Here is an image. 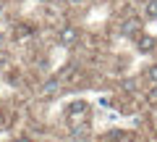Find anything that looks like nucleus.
Wrapping results in <instances>:
<instances>
[{
	"instance_id": "nucleus-1",
	"label": "nucleus",
	"mask_w": 157,
	"mask_h": 142,
	"mask_svg": "<svg viewBox=\"0 0 157 142\" xmlns=\"http://www.w3.org/2000/svg\"><path fill=\"white\" fill-rule=\"evenodd\" d=\"M86 113H89V105L86 103H73L71 108H68V121L71 124H78V121H84Z\"/></svg>"
},
{
	"instance_id": "nucleus-2",
	"label": "nucleus",
	"mask_w": 157,
	"mask_h": 142,
	"mask_svg": "<svg viewBox=\"0 0 157 142\" xmlns=\"http://www.w3.org/2000/svg\"><path fill=\"white\" fill-rule=\"evenodd\" d=\"M76 40H78L76 26H63V29H60V45H73Z\"/></svg>"
},
{
	"instance_id": "nucleus-3",
	"label": "nucleus",
	"mask_w": 157,
	"mask_h": 142,
	"mask_svg": "<svg viewBox=\"0 0 157 142\" xmlns=\"http://www.w3.org/2000/svg\"><path fill=\"white\" fill-rule=\"evenodd\" d=\"M58 90H60V79H47L45 84H42V97H52V95H58Z\"/></svg>"
},
{
	"instance_id": "nucleus-4",
	"label": "nucleus",
	"mask_w": 157,
	"mask_h": 142,
	"mask_svg": "<svg viewBox=\"0 0 157 142\" xmlns=\"http://www.w3.org/2000/svg\"><path fill=\"white\" fill-rule=\"evenodd\" d=\"M144 13H147V18H157V0H147Z\"/></svg>"
},
{
	"instance_id": "nucleus-5",
	"label": "nucleus",
	"mask_w": 157,
	"mask_h": 142,
	"mask_svg": "<svg viewBox=\"0 0 157 142\" xmlns=\"http://www.w3.org/2000/svg\"><path fill=\"white\" fill-rule=\"evenodd\" d=\"M136 32H139V21H136V18H131V21L123 24V34H128V37H131V34H136Z\"/></svg>"
},
{
	"instance_id": "nucleus-6",
	"label": "nucleus",
	"mask_w": 157,
	"mask_h": 142,
	"mask_svg": "<svg viewBox=\"0 0 157 142\" xmlns=\"http://www.w3.org/2000/svg\"><path fill=\"white\" fill-rule=\"evenodd\" d=\"M76 76H78V71H76V66H68L66 71H63V74L58 76V79H60V82H68V79H76Z\"/></svg>"
},
{
	"instance_id": "nucleus-7",
	"label": "nucleus",
	"mask_w": 157,
	"mask_h": 142,
	"mask_svg": "<svg viewBox=\"0 0 157 142\" xmlns=\"http://www.w3.org/2000/svg\"><path fill=\"white\" fill-rule=\"evenodd\" d=\"M152 47H155V40H152V37H139V50H152Z\"/></svg>"
},
{
	"instance_id": "nucleus-8",
	"label": "nucleus",
	"mask_w": 157,
	"mask_h": 142,
	"mask_svg": "<svg viewBox=\"0 0 157 142\" xmlns=\"http://www.w3.org/2000/svg\"><path fill=\"white\" fill-rule=\"evenodd\" d=\"M147 79H149V82H152V84H155V87H157V63H152V66H149V68H147Z\"/></svg>"
},
{
	"instance_id": "nucleus-9",
	"label": "nucleus",
	"mask_w": 157,
	"mask_h": 142,
	"mask_svg": "<svg viewBox=\"0 0 157 142\" xmlns=\"http://www.w3.org/2000/svg\"><path fill=\"white\" fill-rule=\"evenodd\" d=\"M149 100H152V103H155V100H157V87H155V90H152V92H149Z\"/></svg>"
},
{
	"instance_id": "nucleus-10",
	"label": "nucleus",
	"mask_w": 157,
	"mask_h": 142,
	"mask_svg": "<svg viewBox=\"0 0 157 142\" xmlns=\"http://www.w3.org/2000/svg\"><path fill=\"white\" fill-rule=\"evenodd\" d=\"M68 3H71V6H81V3H84V0H68Z\"/></svg>"
},
{
	"instance_id": "nucleus-11",
	"label": "nucleus",
	"mask_w": 157,
	"mask_h": 142,
	"mask_svg": "<svg viewBox=\"0 0 157 142\" xmlns=\"http://www.w3.org/2000/svg\"><path fill=\"white\" fill-rule=\"evenodd\" d=\"M18 142H32V140H26V137H21V140H18Z\"/></svg>"
},
{
	"instance_id": "nucleus-12",
	"label": "nucleus",
	"mask_w": 157,
	"mask_h": 142,
	"mask_svg": "<svg viewBox=\"0 0 157 142\" xmlns=\"http://www.w3.org/2000/svg\"><path fill=\"white\" fill-rule=\"evenodd\" d=\"M0 45H3V34H0Z\"/></svg>"
},
{
	"instance_id": "nucleus-13",
	"label": "nucleus",
	"mask_w": 157,
	"mask_h": 142,
	"mask_svg": "<svg viewBox=\"0 0 157 142\" xmlns=\"http://www.w3.org/2000/svg\"><path fill=\"white\" fill-rule=\"evenodd\" d=\"M0 13H3V3H0Z\"/></svg>"
}]
</instances>
